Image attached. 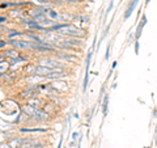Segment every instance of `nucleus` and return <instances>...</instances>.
I'll return each mask as SVG.
<instances>
[{
  "instance_id": "1",
  "label": "nucleus",
  "mask_w": 157,
  "mask_h": 148,
  "mask_svg": "<svg viewBox=\"0 0 157 148\" xmlns=\"http://www.w3.org/2000/svg\"><path fill=\"white\" fill-rule=\"evenodd\" d=\"M9 45H12L14 49H18V50H25V49H32L33 42L24 41V39H11Z\"/></svg>"
},
{
  "instance_id": "2",
  "label": "nucleus",
  "mask_w": 157,
  "mask_h": 148,
  "mask_svg": "<svg viewBox=\"0 0 157 148\" xmlns=\"http://www.w3.org/2000/svg\"><path fill=\"white\" fill-rule=\"evenodd\" d=\"M39 66H46L50 68H63L60 63L54 60V59H41L39 60Z\"/></svg>"
},
{
  "instance_id": "3",
  "label": "nucleus",
  "mask_w": 157,
  "mask_h": 148,
  "mask_svg": "<svg viewBox=\"0 0 157 148\" xmlns=\"http://www.w3.org/2000/svg\"><path fill=\"white\" fill-rule=\"evenodd\" d=\"M28 139L26 138H14V139H11L9 140V147L11 148H22V146L25 144V142Z\"/></svg>"
},
{
  "instance_id": "4",
  "label": "nucleus",
  "mask_w": 157,
  "mask_h": 148,
  "mask_svg": "<svg viewBox=\"0 0 157 148\" xmlns=\"http://www.w3.org/2000/svg\"><path fill=\"white\" fill-rule=\"evenodd\" d=\"M137 3H139V0H132V3L128 6V8H127V11H126V13H124V20L130 18V16H131L132 13H134L135 8H136V6H137Z\"/></svg>"
},
{
  "instance_id": "5",
  "label": "nucleus",
  "mask_w": 157,
  "mask_h": 148,
  "mask_svg": "<svg viewBox=\"0 0 157 148\" xmlns=\"http://www.w3.org/2000/svg\"><path fill=\"white\" fill-rule=\"evenodd\" d=\"M147 24V17H145V14H143V20H141V22L137 25V29H136V33H135V38L136 39H139L140 36H141V32H143V28L144 25Z\"/></svg>"
},
{
  "instance_id": "6",
  "label": "nucleus",
  "mask_w": 157,
  "mask_h": 148,
  "mask_svg": "<svg viewBox=\"0 0 157 148\" xmlns=\"http://www.w3.org/2000/svg\"><path fill=\"white\" fill-rule=\"evenodd\" d=\"M37 107H34V106H32V105H25V106H22V111L24 113H26L28 115H30V117H34L36 115V113H37Z\"/></svg>"
},
{
  "instance_id": "7",
  "label": "nucleus",
  "mask_w": 157,
  "mask_h": 148,
  "mask_svg": "<svg viewBox=\"0 0 157 148\" xmlns=\"http://www.w3.org/2000/svg\"><path fill=\"white\" fill-rule=\"evenodd\" d=\"M34 118H36L37 121H46L48 118V113L43 111V110H37L36 115H34Z\"/></svg>"
},
{
  "instance_id": "8",
  "label": "nucleus",
  "mask_w": 157,
  "mask_h": 148,
  "mask_svg": "<svg viewBox=\"0 0 157 148\" xmlns=\"http://www.w3.org/2000/svg\"><path fill=\"white\" fill-rule=\"evenodd\" d=\"M67 76V73L60 70V71H56V72H54V73H50V75H47L46 79H60V77H66Z\"/></svg>"
},
{
  "instance_id": "9",
  "label": "nucleus",
  "mask_w": 157,
  "mask_h": 148,
  "mask_svg": "<svg viewBox=\"0 0 157 148\" xmlns=\"http://www.w3.org/2000/svg\"><path fill=\"white\" fill-rule=\"evenodd\" d=\"M46 14H47V17L48 18H51V20H58L59 21V18H60V13H58V12H55V11H52V9H46V12H45Z\"/></svg>"
},
{
  "instance_id": "10",
  "label": "nucleus",
  "mask_w": 157,
  "mask_h": 148,
  "mask_svg": "<svg viewBox=\"0 0 157 148\" xmlns=\"http://www.w3.org/2000/svg\"><path fill=\"white\" fill-rule=\"evenodd\" d=\"M21 132H46L47 130L46 129H37V127H34V129H26V127H22V129H20Z\"/></svg>"
},
{
  "instance_id": "11",
  "label": "nucleus",
  "mask_w": 157,
  "mask_h": 148,
  "mask_svg": "<svg viewBox=\"0 0 157 148\" xmlns=\"http://www.w3.org/2000/svg\"><path fill=\"white\" fill-rule=\"evenodd\" d=\"M3 54H6V55L9 56L11 59H14V58L20 56V54L17 53V50H6V51H3Z\"/></svg>"
},
{
  "instance_id": "12",
  "label": "nucleus",
  "mask_w": 157,
  "mask_h": 148,
  "mask_svg": "<svg viewBox=\"0 0 157 148\" xmlns=\"http://www.w3.org/2000/svg\"><path fill=\"white\" fill-rule=\"evenodd\" d=\"M107 106H109V96H105L104 103H102V113H104V117L107 115Z\"/></svg>"
},
{
  "instance_id": "13",
  "label": "nucleus",
  "mask_w": 157,
  "mask_h": 148,
  "mask_svg": "<svg viewBox=\"0 0 157 148\" xmlns=\"http://www.w3.org/2000/svg\"><path fill=\"white\" fill-rule=\"evenodd\" d=\"M36 68H37V66L29 64V66L25 68V73H26V75H34V72H36Z\"/></svg>"
},
{
  "instance_id": "14",
  "label": "nucleus",
  "mask_w": 157,
  "mask_h": 148,
  "mask_svg": "<svg viewBox=\"0 0 157 148\" xmlns=\"http://www.w3.org/2000/svg\"><path fill=\"white\" fill-rule=\"evenodd\" d=\"M22 32H16V30H11L8 33V38L9 39H14V37H20V36H22Z\"/></svg>"
},
{
  "instance_id": "15",
  "label": "nucleus",
  "mask_w": 157,
  "mask_h": 148,
  "mask_svg": "<svg viewBox=\"0 0 157 148\" xmlns=\"http://www.w3.org/2000/svg\"><path fill=\"white\" fill-rule=\"evenodd\" d=\"M39 103H41V102H39L38 100H30V101H29V105H32V106H34V107H37Z\"/></svg>"
},
{
  "instance_id": "16",
  "label": "nucleus",
  "mask_w": 157,
  "mask_h": 148,
  "mask_svg": "<svg viewBox=\"0 0 157 148\" xmlns=\"http://www.w3.org/2000/svg\"><path fill=\"white\" fill-rule=\"evenodd\" d=\"M9 138V132H2V142H4V139H8Z\"/></svg>"
},
{
  "instance_id": "17",
  "label": "nucleus",
  "mask_w": 157,
  "mask_h": 148,
  "mask_svg": "<svg viewBox=\"0 0 157 148\" xmlns=\"http://www.w3.org/2000/svg\"><path fill=\"white\" fill-rule=\"evenodd\" d=\"M113 6H114V0H110V4H109V7H107V11H106V13H109L111 9H113Z\"/></svg>"
},
{
  "instance_id": "18",
  "label": "nucleus",
  "mask_w": 157,
  "mask_h": 148,
  "mask_svg": "<svg viewBox=\"0 0 157 148\" xmlns=\"http://www.w3.org/2000/svg\"><path fill=\"white\" fill-rule=\"evenodd\" d=\"M109 54H110V43H109V45H107L106 54H105V59H106V60H107V59H109Z\"/></svg>"
},
{
  "instance_id": "19",
  "label": "nucleus",
  "mask_w": 157,
  "mask_h": 148,
  "mask_svg": "<svg viewBox=\"0 0 157 148\" xmlns=\"http://www.w3.org/2000/svg\"><path fill=\"white\" fill-rule=\"evenodd\" d=\"M135 54L136 55L139 54V41H137V39L135 41Z\"/></svg>"
},
{
  "instance_id": "20",
  "label": "nucleus",
  "mask_w": 157,
  "mask_h": 148,
  "mask_svg": "<svg viewBox=\"0 0 157 148\" xmlns=\"http://www.w3.org/2000/svg\"><path fill=\"white\" fill-rule=\"evenodd\" d=\"M77 136H78V132H73V134H72V139H73V140H76V139H77Z\"/></svg>"
},
{
  "instance_id": "21",
  "label": "nucleus",
  "mask_w": 157,
  "mask_h": 148,
  "mask_svg": "<svg viewBox=\"0 0 157 148\" xmlns=\"http://www.w3.org/2000/svg\"><path fill=\"white\" fill-rule=\"evenodd\" d=\"M7 43H8V42H4V41H2V43H0V46H2V49H4V46H7Z\"/></svg>"
},
{
  "instance_id": "22",
  "label": "nucleus",
  "mask_w": 157,
  "mask_h": 148,
  "mask_svg": "<svg viewBox=\"0 0 157 148\" xmlns=\"http://www.w3.org/2000/svg\"><path fill=\"white\" fill-rule=\"evenodd\" d=\"M62 143H63V138H60V140H59V144H58V148H62Z\"/></svg>"
},
{
  "instance_id": "23",
  "label": "nucleus",
  "mask_w": 157,
  "mask_h": 148,
  "mask_svg": "<svg viewBox=\"0 0 157 148\" xmlns=\"http://www.w3.org/2000/svg\"><path fill=\"white\" fill-rule=\"evenodd\" d=\"M7 21V17H4V16H2V24H4Z\"/></svg>"
},
{
  "instance_id": "24",
  "label": "nucleus",
  "mask_w": 157,
  "mask_h": 148,
  "mask_svg": "<svg viewBox=\"0 0 157 148\" xmlns=\"http://www.w3.org/2000/svg\"><path fill=\"white\" fill-rule=\"evenodd\" d=\"M151 3V0H145V4H149Z\"/></svg>"
}]
</instances>
